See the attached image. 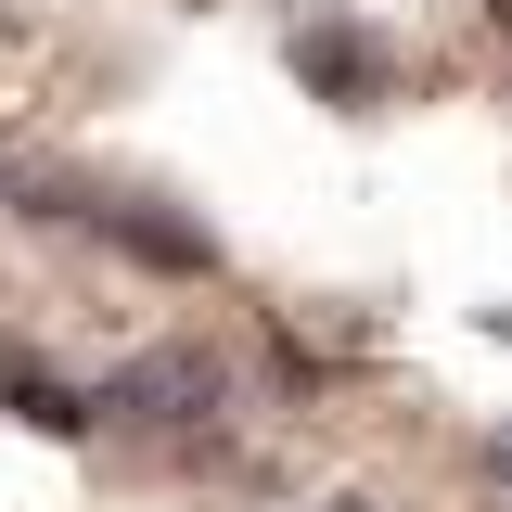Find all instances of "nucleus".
Instances as JSON below:
<instances>
[{"mask_svg":"<svg viewBox=\"0 0 512 512\" xmlns=\"http://www.w3.org/2000/svg\"><path fill=\"white\" fill-rule=\"evenodd\" d=\"M13 205L26 218H52V231H90V244L141 256V269H218V244H205V218H180L167 192H103V180H64V167H26L13 180Z\"/></svg>","mask_w":512,"mask_h":512,"instance_id":"obj_1","label":"nucleus"},{"mask_svg":"<svg viewBox=\"0 0 512 512\" xmlns=\"http://www.w3.org/2000/svg\"><path fill=\"white\" fill-rule=\"evenodd\" d=\"M103 397V423H141V436H205L218 410H231V359L218 346H141L116 384H90Z\"/></svg>","mask_w":512,"mask_h":512,"instance_id":"obj_2","label":"nucleus"},{"mask_svg":"<svg viewBox=\"0 0 512 512\" xmlns=\"http://www.w3.org/2000/svg\"><path fill=\"white\" fill-rule=\"evenodd\" d=\"M295 77H308L320 103H372L384 90V39L372 26H295Z\"/></svg>","mask_w":512,"mask_h":512,"instance_id":"obj_3","label":"nucleus"},{"mask_svg":"<svg viewBox=\"0 0 512 512\" xmlns=\"http://www.w3.org/2000/svg\"><path fill=\"white\" fill-rule=\"evenodd\" d=\"M0 410H13L26 436H90V423H103V397L64 384V372H26V346H0Z\"/></svg>","mask_w":512,"mask_h":512,"instance_id":"obj_4","label":"nucleus"},{"mask_svg":"<svg viewBox=\"0 0 512 512\" xmlns=\"http://www.w3.org/2000/svg\"><path fill=\"white\" fill-rule=\"evenodd\" d=\"M333 512H372V500H333Z\"/></svg>","mask_w":512,"mask_h":512,"instance_id":"obj_5","label":"nucleus"},{"mask_svg":"<svg viewBox=\"0 0 512 512\" xmlns=\"http://www.w3.org/2000/svg\"><path fill=\"white\" fill-rule=\"evenodd\" d=\"M500 26H512V0H500Z\"/></svg>","mask_w":512,"mask_h":512,"instance_id":"obj_6","label":"nucleus"}]
</instances>
